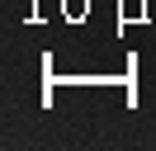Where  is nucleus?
Listing matches in <instances>:
<instances>
[]
</instances>
